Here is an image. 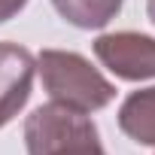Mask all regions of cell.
Here are the masks:
<instances>
[{"mask_svg":"<svg viewBox=\"0 0 155 155\" xmlns=\"http://www.w3.org/2000/svg\"><path fill=\"white\" fill-rule=\"evenodd\" d=\"M37 70L46 94L70 107L76 113H97L116 97V85L79 52H67V49H43L37 55Z\"/></svg>","mask_w":155,"mask_h":155,"instance_id":"1","label":"cell"},{"mask_svg":"<svg viewBox=\"0 0 155 155\" xmlns=\"http://www.w3.org/2000/svg\"><path fill=\"white\" fill-rule=\"evenodd\" d=\"M28 155H107L91 116L61 104H43L25 119Z\"/></svg>","mask_w":155,"mask_h":155,"instance_id":"2","label":"cell"},{"mask_svg":"<svg viewBox=\"0 0 155 155\" xmlns=\"http://www.w3.org/2000/svg\"><path fill=\"white\" fill-rule=\"evenodd\" d=\"M97 61L125 82L155 79V37L137 31H113L101 34L91 43Z\"/></svg>","mask_w":155,"mask_h":155,"instance_id":"3","label":"cell"},{"mask_svg":"<svg viewBox=\"0 0 155 155\" xmlns=\"http://www.w3.org/2000/svg\"><path fill=\"white\" fill-rule=\"evenodd\" d=\"M37 58L18 43H0V128H6L31 101Z\"/></svg>","mask_w":155,"mask_h":155,"instance_id":"4","label":"cell"},{"mask_svg":"<svg viewBox=\"0 0 155 155\" xmlns=\"http://www.w3.org/2000/svg\"><path fill=\"white\" fill-rule=\"evenodd\" d=\"M119 128L140 146H155V85L131 91L119 107Z\"/></svg>","mask_w":155,"mask_h":155,"instance_id":"5","label":"cell"},{"mask_svg":"<svg viewBox=\"0 0 155 155\" xmlns=\"http://www.w3.org/2000/svg\"><path fill=\"white\" fill-rule=\"evenodd\" d=\"M125 0H52L55 12L70 21L73 28H82V31H101L107 28L119 9H122Z\"/></svg>","mask_w":155,"mask_h":155,"instance_id":"6","label":"cell"},{"mask_svg":"<svg viewBox=\"0 0 155 155\" xmlns=\"http://www.w3.org/2000/svg\"><path fill=\"white\" fill-rule=\"evenodd\" d=\"M25 6H28V0H0V25L9 21V18H15Z\"/></svg>","mask_w":155,"mask_h":155,"instance_id":"7","label":"cell"},{"mask_svg":"<svg viewBox=\"0 0 155 155\" xmlns=\"http://www.w3.org/2000/svg\"><path fill=\"white\" fill-rule=\"evenodd\" d=\"M146 15H149V21L155 25V0H146Z\"/></svg>","mask_w":155,"mask_h":155,"instance_id":"8","label":"cell"}]
</instances>
